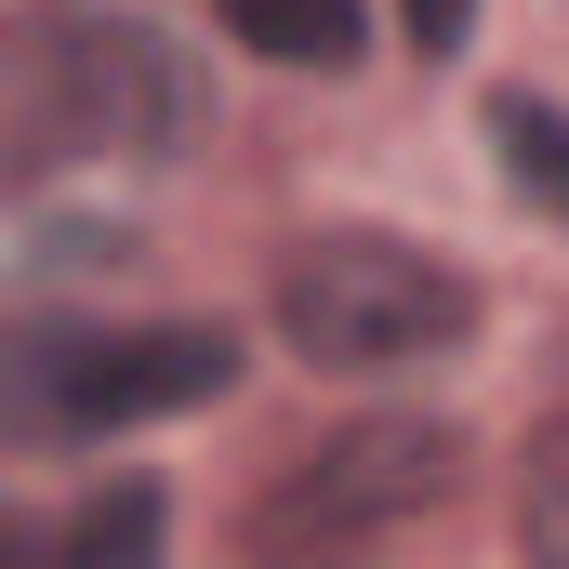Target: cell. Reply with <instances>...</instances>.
Segmentation results:
<instances>
[{"label": "cell", "mask_w": 569, "mask_h": 569, "mask_svg": "<svg viewBox=\"0 0 569 569\" xmlns=\"http://www.w3.org/2000/svg\"><path fill=\"white\" fill-rule=\"evenodd\" d=\"M477 331V279L437 266L425 239L385 226H331L279 266V345L305 371H425Z\"/></svg>", "instance_id": "cell-1"}, {"label": "cell", "mask_w": 569, "mask_h": 569, "mask_svg": "<svg viewBox=\"0 0 569 569\" xmlns=\"http://www.w3.org/2000/svg\"><path fill=\"white\" fill-rule=\"evenodd\" d=\"M450 477H463V437L385 411V425H345V437H318L305 463H279L266 503L239 517V543H252V569H358L371 543H398L411 517H437Z\"/></svg>", "instance_id": "cell-2"}, {"label": "cell", "mask_w": 569, "mask_h": 569, "mask_svg": "<svg viewBox=\"0 0 569 569\" xmlns=\"http://www.w3.org/2000/svg\"><path fill=\"white\" fill-rule=\"evenodd\" d=\"M239 385V345L212 318H146V331H80V345H40L13 371V398L67 437H107V425H159V411H212Z\"/></svg>", "instance_id": "cell-3"}, {"label": "cell", "mask_w": 569, "mask_h": 569, "mask_svg": "<svg viewBox=\"0 0 569 569\" xmlns=\"http://www.w3.org/2000/svg\"><path fill=\"white\" fill-rule=\"evenodd\" d=\"M53 80H67V120H80V133L133 146V159H172V133L199 120V93H186V67L159 53V27H67Z\"/></svg>", "instance_id": "cell-4"}, {"label": "cell", "mask_w": 569, "mask_h": 569, "mask_svg": "<svg viewBox=\"0 0 569 569\" xmlns=\"http://www.w3.org/2000/svg\"><path fill=\"white\" fill-rule=\"evenodd\" d=\"M226 27L266 53V67H358V0H226Z\"/></svg>", "instance_id": "cell-5"}, {"label": "cell", "mask_w": 569, "mask_h": 569, "mask_svg": "<svg viewBox=\"0 0 569 569\" xmlns=\"http://www.w3.org/2000/svg\"><path fill=\"white\" fill-rule=\"evenodd\" d=\"M490 146H503V186H517L530 212L569 226V107H543V93H490Z\"/></svg>", "instance_id": "cell-6"}, {"label": "cell", "mask_w": 569, "mask_h": 569, "mask_svg": "<svg viewBox=\"0 0 569 569\" xmlns=\"http://www.w3.org/2000/svg\"><path fill=\"white\" fill-rule=\"evenodd\" d=\"M159 530H172V503H159L146 477H120V490H93V503L67 517L53 569H159Z\"/></svg>", "instance_id": "cell-7"}, {"label": "cell", "mask_w": 569, "mask_h": 569, "mask_svg": "<svg viewBox=\"0 0 569 569\" xmlns=\"http://www.w3.org/2000/svg\"><path fill=\"white\" fill-rule=\"evenodd\" d=\"M517 557H530V569H569V425H543L530 463H517Z\"/></svg>", "instance_id": "cell-8"}, {"label": "cell", "mask_w": 569, "mask_h": 569, "mask_svg": "<svg viewBox=\"0 0 569 569\" xmlns=\"http://www.w3.org/2000/svg\"><path fill=\"white\" fill-rule=\"evenodd\" d=\"M398 27H411V53H463L477 40V0H398Z\"/></svg>", "instance_id": "cell-9"}, {"label": "cell", "mask_w": 569, "mask_h": 569, "mask_svg": "<svg viewBox=\"0 0 569 569\" xmlns=\"http://www.w3.org/2000/svg\"><path fill=\"white\" fill-rule=\"evenodd\" d=\"M0 569H13V530H0Z\"/></svg>", "instance_id": "cell-10"}]
</instances>
